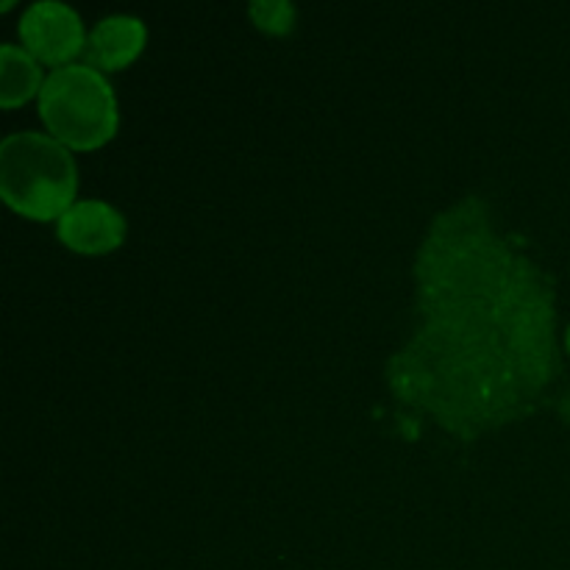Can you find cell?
Wrapping results in <instances>:
<instances>
[{"label":"cell","mask_w":570,"mask_h":570,"mask_svg":"<svg viewBox=\"0 0 570 570\" xmlns=\"http://www.w3.org/2000/svg\"><path fill=\"white\" fill-rule=\"evenodd\" d=\"M76 161L67 145L37 131L0 142V195L31 220H59L76 204Z\"/></svg>","instance_id":"7a4b0ae2"},{"label":"cell","mask_w":570,"mask_h":570,"mask_svg":"<svg viewBox=\"0 0 570 570\" xmlns=\"http://www.w3.org/2000/svg\"><path fill=\"white\" fill-rule=\"evenodd\" d=\"M145 26L142 20L128 14L104 17L87 37V65L95 70H122L131 65L145 48Z\"/></svg>","instance_id":"8992f818"},{"label":"cell","mask_w":570,"mask_h":570,"mask_svg":"<svg viewBox=\"0 0 570 570\" xmlns=\"http://www.w3.org/2000/svg\"><path fill=\"white\" fill-rule=\"evenodd\" d=\"M415 317L387 384L462 443L521 421L554 379V289L476 195L440 212L417 248Z\"/></svg>","instance_id":"6da1fadb"},{"label":"cell","mask_w":570,"mask_h":570,"mask_svg":"<svg viewBox=\"0 0 570 570\" xmlns=\"http://www.w3.org/2000/svg\"><path fill=\"white\" fill-rule=\"evenodd\" d=\"M39 117L67 148H100L117 131L115 89L89 65L56 67L39 89Z\"/></svg>","instance_id":"3957f363"},{"label":"cell","mask_w":570,"mask_h":570,"mask_svg":"<svg viewBox=\"0 0 570 570\" xmlns=\"http://www.w3.org/2000/svg\"><path fill=\"white\" fill-rule=\"evenodd\" d=\"M248 14L267 33H287L295 22V9L287 0H256L248 6Z\"/></svg>","instance_id":"ba28073f"},{"label":"cell","mask_w":570,"mask_h":570,"mask_svg":"<svg viewBox=\"0 0 570 570\" xmlns=\"http://www.w3.org/2000/svg\"><path fill=\"white\" fill-rule=\"evenodd\" d=\"M566 348H568V354H570V326H568V332H566Z\"/></svg>","instance_id":"9c48e42d"},{"label":"cell","mask_w":570,"mask_h":570,"mask_svg":"<svg viewBox=\"0 0 570 570\" xmlns=\"http://www.w3.org/2000/svg\"><path fill=\"white\" fill-rule=\"evenodd\" d=\"M45 78L37 59L17 45H0V106L14 109L39 95Z\"/></svg>","instance_id":"52a82bcc"},{"label":"cell","mask_w":570,"mask_h":570,"mask_svg":"<svg viewBox=\"0 0 570 570\" xmlns=\"http://www.w3.org/2000/svg\"><path fill=\"white\" fill-rule=\"evenodd\" d=\"M59 239L78 254H109L126 239V220L104 200H76L59 217Z\"/></svg>","instance_id":"5b68a950"},{"label":"cell","mask_w":570,"mask_h":570,"mask_svg":"<svg viewBox=\"0 0 570 570\" xmlns=\"http://www.w3.org/2000/svg\"><path fill=\"white\" fill-rule=\"evenodd\" d=\"M20 37L28 53L45 65L65 67L87 48L81 17L59 0H37L20 17Z\"/></svg>","instance_id":"277c9868"}]
</instances>
